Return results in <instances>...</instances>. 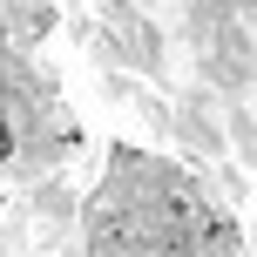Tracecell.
I'll return each instance as SVG.
<instances>
[{
	"mask_svg": "<svg viewBox=\"0 0 257 257\" xmlns=\"http://www.w3.org/2000/svg\"><path fill=\"white\" fill-rule=\"evenodd\" d=\"M0 156H7V128H0Z\"/></svg>",
	"mask_w": 257,
	"mask_h": 257,
	"instance_id": "obj_1",
	"label": "cell"
}]
</instances>
